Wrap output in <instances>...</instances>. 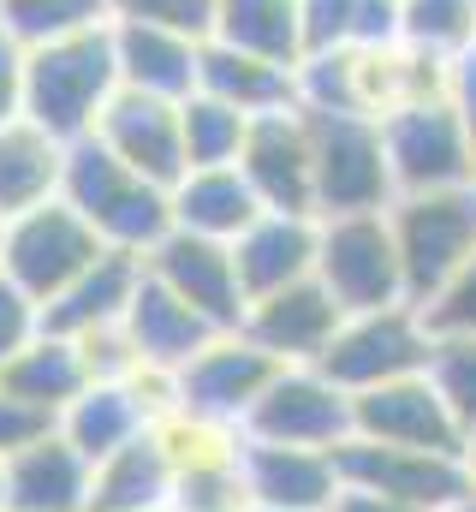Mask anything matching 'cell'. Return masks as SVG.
<instances>
[{
    "mask_svg": "<svg viewBox=\"0 0 476 512\" xmlns=\"http://www.w3.org/2000/svg\"><path fill=\"white\" fill-rule=\"evenodd\" d=\"M471 6H476V0H471Z\"/></svg>",
    "mask_w": 476,
    "mask_h": 512,
    "instance_id": "cell-47",
    "label": "cell"
},
{
    "mask_svg": "<svg viewBox=\"0 0 476 512\" xmlns=\"http://www.w3.org/2000/svg\"><path fill=\"white\" fill-rule=\"evenodd\" d=\"M96 382V370H90V352H84V340H72V334H54V328H36V340L0 370V387H12L18 399H30L36 411H48L54 423H60V411L84 393V387Z\"/></svg>",
    "mask_w": 476,
    "mask_h": 512,
    "instance_id": "cell-26",
    "label": "cell"
},
{
    "mask_svg": "<svg viewBox=\"0 0 476 512\" xmlns=\"http://www.w3.org/2000/svg\"><path fill=\"white\" fill-rule=\"evenodd\" d=\"M36 328H42V310H36V304L6 280V274H0V370H6L30 340H36Z\"/></svg>",
    "mask_w": 476,
    "mask_h": 512,
    "instance_id": "cell-37",
    "label": "cell"
},
{
    "mask_svg": "<svg viewBox=\"0 0 476 512\" xmlns=\"http://www.w3.org/2000/svg\"><path fill=\"white\" fill-rule=\"evenodd\" d=\"M114 96H119L114 24L24 48V120L48 126L54 137H66V143L90 137Z\"/></svg>",
    "mask_w": 476,
    "mask_h": 512,
    "instance_id": "cell-2",
    "label": "cell"
},
{
    "mask_svg": "<svg viewBox=\"0 0 476 512\" xmlns=\"http://www.w3.org/2000/svg\"><path fill=\"white\" fill-rule=\"evenodd\" d=\"M54 429V417L48 411H36L30 399H18L12 387H0V459H12V453H24L30 441H42Z\"/></svg>",
    "mask_w": 476,
    "mask_h": 512,
    "instance_id": "cell-38",
    "label": "cell"
},
{
    "mask_svg": "<svg viewBox=\"0 0 476 512\" xmlns=\"http://www.w3.org/2000/svg\"><path fill=\"white\" fill-rule=\"evenodd\" d=\"M233 262L244 280V298H268L280 286H298L316 274V215L262 209L233 239Z\"/></svg>",
    "mask_w": 476,
    "mask_h": 512,
    "instance_id": "cell-22",
    "label": "cell"
},
{
    "mask_svg": "<svg viewBox=\"0 0 476 512\" xmlns=\"http://www.w3.org/2000/svg\"><path fill=\"white\" fill-rule=\"evenodd\" d=\"M60 197L90 221V233H96L108 251L149 256L167 233H173L167 185H155V179H143L137 167H125L114 149H102L96 137H72V143H66Z\"/></svg>",
    "mask_w": 476,
    "mask_h": 512,
    "instance_id": "cell-1",
    "label": "cell"
},
{
    "mask_svg": "<svg viewBox=\"0 0 476 512\" xmlns=\"http://www.w3.org/2000/svg\"><path fill=\"white\" fill-rule=\"evenodd\" d=\"M316 280L334 292V304L346 316L411 304L405 268H399V245H393V227H387V209H369V215H316Z\"/></svg>",
    "mask_w": 476,
    "mask_h": 512,
    "instance_id": "cell-4",
    "label": "cell"
},
{
    "mask_svg": "<svg viewBox=\"0 0 476 512\" xmlns=\"http://www.w3.org/2000/svg\"><path fill=\"white\" fill-rule=\"evenodd\" d=\"M114 60H119V90L161 96V102H185V96H197L203 42L197 36H179V30H161V24L114 18Z\"/></svg>",
    "mask_w": 476,
    "mask_h": 512,
    "instance_id": "cell-20",
    "label": "cell"
},
{
    "mask_svg": "<svg viewBox=\"0 0 476 512\" xmlns=\"http://www.w3.org/2000/svg\"><path fill=\"white\" fill-rule=\"evenodd\" d=\"M0 512H6V459H0Z\"/></svg>",
    "mask_w": 476,
    "mask_h": 512,
    "instance_id": "cell-44",
    "label": "cell"
},
{
    "mask_svg": "<svg viewBox=\"0 0 476 512\" xmlns=\"http://www.w3.org/2000/svg\"><path fill=\"white\" fill-rule=\"evenodd\" d=\"M238 453H244V441L227 447V453H203V459L173 465V501H167V512H256Z\"/></svg>",
    "mask_w": 476,
    "mask_h": 512,
    "instance_id": "cell-30",
    "label": "cell"
},
{
    "mask_svg": "<svg viewBox=\"0 0 476 512\" xmlns=\"http://www.w3.org/2000/svg\"><path fill=\"white\" fill-rule=\"evenodd\" d=\"M340 483L357 489H375V495H393L405 507L441 512L453 501L471 495V471H465V453H423V447H381V441H346L340 453Z\"/></svg>",
    "mask_w": 476,
    "mask_h": 512,
    "instance_id": "cell-11",
    "label": "cell"
},
{
    "mask_svg": "<svg viewBox=\"0 0 476 512\" xmlns=\"http://www.w3.org/2000/svg\"><path fill=\"white\" fill-rule=\"evenodd\" d=\"M393 6H405V0H393Z\"/></svg>",
    "mask_w": 476,
    "mask_h": 512,
    "instance_id": "cell-46",
    "label": "cell"
},
{
    "mask_svg": "<svg viewBox=\"0 0 476 512\" xmlns=\"http://www.w3.org/2000/svg\"><path fill=\"white\" fill-rule=\"evenodd\" d=\"M209 42H227L274 66H304V12L298 0H221Z\"/></svg>",
    "mask_w": 476,
    "mask_h": 512,
    "instance_id": "cell-28",
    "label": "cell"
},
{
    "mask_svg": "<svg viewBox=\"0 0 476 512\" xmlns=\"http://www.w3.org/2000/svg\"><path fill=\"white\" fill-rule=\"evenodd\" d=\"M328 512H423V507H405V501H393V495H375V489L340 483V495H334V507Z\"/></svg>",
    "mask_w": 476,
    "mask_h": 512,
    "instance_id": "cell-41",
    "label": "cell"
},
{
    "mask_svg": "<svg viewBox=\"0 0 476 512\" xmlns=\"http://www.w3.org/2000/svg\"><path fill=\"white\" fill-rule=\"evenodd\" d=\"M465 471H471V489H476V435L465 441Z\"/></svg>",
    "mask_w": 476,
    "mask_h": 512,
    "instance_id": "cell-42",
    "label": "cell"
},
{
    "mask_svg": "<svg viewBox=\"0 0 476 512\" xmlns=\"http://www.w3.org/2000/svg\"><path fill=\"white\" fill-rule=\"evenodd\" d=\"M244 441L334 453L352 441V393H340L316 364H280V376L262 387V399L244 417Z\"/></svg>",
    "mask_w": 476,
    "mask_h": 512,
    "instance_id": "cell-9",
    "label": "cell"
},
{
    "mask_svg": "<svg viewBox=\"0 0 476 512\" xmlns=\"http://www.w3.org/2000/svg\"><path fill=\"white\" fill-rule=\"evenodd\" d=\"M60 179H66V137H54L24 114L0 126V221L54 203Z\"/></svg>",
    "mask_w": 476,
    "mask_h": 512,
    "instance_id": "cell-24",
    "label": "cell"
},
{
    "mask_svg": "<svg viewBox=\"0 0 476 512\" xmlns=\"http://www.w3.org/2000/svg\"><path fill=\"white\" fill-rule=\"evenodd\" d=\"M352 435L381 447H423V453H465V429L453 423L447 399L429 376L369 387L352 399Z\"/></svg>",
    "mask_w": 476,
    "mask_h": 512,
    "instance_id": "cell-14",
    "label": "cell"
},
{
    "mask_svg": "<svg viewBox=\"0 0 476 512\" xmlns=\"http://www.w3.org/2000/svg\"><path fill=\"white\" fill-rule=\"evenodd\" d=\"M387 227H393V245H399L411 304H429L465 268V256L476 251V185L393 197L387 203Z\"/></svg>",
    "mask_w": 476,
    "mask_h": 512,
    "instance_id": "cell-3",
    "label": "cell"
},
{
    "mask_svg": "<svg viewBox=\"0 0 476 512\" xmlns=\"http://www.w3.org/2000/svg\"><path fill=\"white\" fill-rule=\"evenodd\" d=\"M24 114V42L0 30V126Z\"/></svg>",
    "mask_w": 476,
    "mask_h": 512,
    "instance_id": "cell-39",
    "label": "cell"
},
{
    "mask_svg": "<svg viewBox=\"0 0 476 512\" xmlns=\"http://www.w3.org/2000/svg\"><path fill=\"white\" fill-rule=\"evenodd\" d=\"M197 90L238 108L244 120L298 108V66H274L256 54H238L227 42H203V66H197Z\"/></svg>",
    "mask_w": 476,
    "mask_h": 512,
    "instance_id": "cell-25",
    "label": "cell"
},
{
    "mask_svg": "<svg viewBox=\"0 0 476 512\" xmlns=\"http://www.w3.org/2000/svg\"><path fill=\"white\" fill-rule=\"evenodd\" d=\"M417 310H423L429 334H471L476 340V251L465 256V268H459L429 304H417Z\"/></svg>",
    "mask_w": 476,
    "mask_h": 512,
    "instance_id": "cell-36",
    "label": "cell"
},
{
    "mask_svg": "<svg viewBox=\"0 0 476 512\" xmlns=\"http://www.w3.org/2000/svg\"><path fill=\"white\" fill-rule=\"evenodd\" d=\"M119 334H125V352L137 364V376H167V382L215 340V328L191 304H179L161 280H149V268H143V286H137Z\"/></svg>",
    "mask_w": 476,
    "mask_h": 512,
    "instance_id": "cell-17",
    "label": "cell"
},
{
    "mask_svg": "<svg viewBox=\"0 0 476 512\" xmlns=\"http://www.w3.org/2000/svg\"><path fill=\"white\" fill-rule=\"evenodd\" d=\"M102 149H114L125 167H137L143 179L167 185L185 173V126H179V102H161V96H137V90H119L114 102L102 108V120L90 131Z\"/></svg>",
    "mask_w": 476,
    "mask_h": 512,
    "instance_id": "cell-16",
    "label": "cell"
},
{
    "mask_svg": "<svg viewBox=\"0 0 476 512\" xmlns=\"http://www.w3.org/2000/svg\"><path fill=\"white\" fill-rule=\"evenodd\" d=\"M453 108L465 120V137H471V161H476V48L465 60H453Z\"/></svg>",
    "mask_w": 476,
    "mask_h": 512,
    "instance_id": "cell-40",
    "label": "cell"
},
{
    "mask_svg": "<svg viewBox=\"0 0 476 512\" xmlns=\"http://www.w3.org/2000/svg\"><path fill=\"white\" fill-rule=\"evenodd\" d=\"M143 286V256L131 251H102L48 310H42V328L54 334H72V340H102L125 328V310Z\"/></svg>",
    "mask_w": 476,
    "mask_h": 512,
    "instance_id": "cell-19",
    "label": "cell"
},
{
    "mask_svg": "<svg viewBox=\"0 0 476 512\" xmlns=\"http://www.w3.org/2000/svg\"><path fill=\"white\" fill-rule=\"evenodd\" d=\"M429 322L417 304H387V310H357L340 322L334 346L322 352V376L340 387V393H369V387L405 382V376H423L429 370Z\"/></svg>",
    "mask_w": 476,
    "mask_h": 512,
    "instance_id": "cell-6",
    "label": "cell"
},
{
    "mask_svg": "<svg viewBox=\"0 0 476 512\" xmlns=\"http://www.w3.org/2000/svg\"><path fill=\"white\" fill-rule=\"evenodd\" d=\"M179 126H185V167H238V149L250 131V120L238 108L197 90L179 102Z\"/></svg>",
    "mask_w": 476,
    "mask_h": 512,
    "instance_id": "cell-32",
    "label": "cell"
},
{
    "mask_svg": "<svg viewBox=\"0 0 476 512\" xmlns=\"http://www.w3.org/2000/svg\"><path fill=\"white\" fill-rule=\"evenodd\" d=\"M167 501H173V459L155 429L96 465L90 512H167Z\"/></svg>",
    "mask_w": 476,
    "mask_h": 512,
    "instance_id": "cell-27",
    "label": "cell"
},
{
    "mask_svg": "<svg viewBox=\"0 0 476 512\" xmlns=\"http://www.w3.org/2000/svg\"><path fill=\"white\" fill-rule=\"evenodd\" d=\"M149 280H161L179 304H191L215 334H233L250 310L244 298V280H238V262H233V245L221 239H197V233H167L155 251L143 256Z\"/></svg>",
    "mask_w": 476,
    "mask_h": 512,
    "instance_id": "cell-12",
    "label": "cell"
},
{
    "mask_svg": "<svg viewBox=\"0 0 476 512\" xmlns=\"http://www.w3.org/2000/svg\"><path fill=\"white\" fill-rule=\"evenodd\" d=\"M108 251L96 233H90V221L66 203V197H54V203H42V209H24V215H12L6 221V239H0V274L36 304V310H48L96 256Z\"/></svg>",
    "mask_w": 476,
    "mask_h": 512,
    "instance_id": "cell-5",
    "label": "cell"
},
{
    "mask_svg": "<svg viewBox=\"0 0 476 512\" xmlns=\"http://www.w3.org/2000/svg\"><path fill=\"white\" fill-rule=\"evenodd\" d=\"M435 393L447 399L453 423L465 429V441L476 435V340L471 334H435L429 346V370H423Z\"/></svg>",
    "mask_w": 476,
    "mask_h": 512,
    "instance_id": "cell-34",
    "label": "cell"
},
{
    "mask_svg": "<svg viewBox=\"0 0 476 512\" xmlns=\"http://www.w3.org/2000/svg\"><path fill=\"white\" fill-rule=\"evenodd\" d=\"M441 512H476V489L465 495V501H453V507H441Z\"/></svg>",
    "mask_w": 476,
    "mask_h": 512,
    "instance_id": "cell-43",
    "label": "cell"
},
{
    "mask_svg": "<svg viewBox=\"0 0 476 512\" xmlns=\"http://www.w3.org/2000/svg\"><path fill=\"white\" fill-rule=\"evenodd\" d=\"M90 483L96 465L60 429H48L6 459V512H90Z\"/></svg>",
    "mask_w": 476,
    "mask_h": 512,
    "instance_id": "cell-21",
    "label": "cell"
},
{
    "mask_svg": "<svg viewBox=\"0 0 476 512\" xmlns=\"http://www.w3.org/2000/svg\"><path fill=\"white\" fill-rule=\"evenodd\" d=\"M346 310L334 304V292L310 274L298 286H280L268 298H250L238 334H250L274 364H322V352L334 346Z\"/></svg>",
    "mask_w": 476,
    "mask_h": 512,
    "instance_id": "cell-15",
    "label": "cell"
},
{
    "mask_svg": "<svg viewBox=\"0 0 476 512\" xmlns=\"http://www.w3.org/2000/svg\"><path fill=\"white\" fill-rule=\"evenodd\" d=\"M274 376H280V364H274L250 334H238V328L233 334H215V340L173 376V411L244 435L250 405L262 399V387L274 382Z\"/></svg>",
    "mask_w": 476,
    "mask_h": 512,
    "instance_id": "cell-10",
    "label": "cell"
},
{
    "mask_svg": "<svg viewBox=\"0 0 476 512\" xmlns=\"http://www.w3.org/2000/svg\"><path fill=\"white\" fill-rule=\"evenodd\" d=\"M96 24H114V0H0V30H12L24 48L78 36Z\"/></svg>",
    "mask_w": 476,
    "mask_h": 512,
    "instance_id": "cell-33",
    "label": "cell"
},
{
    "mask_svg": "<svg viewBox=\"0 0 476 512\" xmlns=\"http://www.w3.org/2000/svg\"><path fill=\"white\" fill-rule=\"evenodd\" d=\"M238 173L250 179V191L262 197V209L316 215V155H310V120H304V108H280V114L250 120L244 149H238Z\"/></svg>",
    "mask_w": 476,
    "mask_h": 512,
    "instance_id": "cell-13",
    "label": "cell"
},
{
    "mask_svg": "<svg viewBox=\"0 0 476 512\" xmlns=\"http://www.w3.org/2000/svg\"><path fill=\"white\" fill-rule=\"evenodd\" d=\"M304 12V54H334V48H369L399 36V6L393 0H298Z\"/></svg>",
    "mask_w": 476,
    "mask_h": 512,
    "instance_id": "cell-29",
    "label": "cell"
},
{
    "mask_svg": "<svg viewBox=\"0 0 476 512\" xmlns=\"http://www.w3.org/2000/svg\"><path fill=\"white\" fill-rule=\"evenodd\" d=\"M173 203V227L197 233V239H221L233 245L238 233L262 215V197L250 191V179L238 167H185L167 191Z\"/></svg>",
    "mask_w": 476,
    "mask_h": 512,
    "instance_id": "cell-23",
    "label": "cell"
},
{
    "mask_svg": "<svg viewBox=\"0 0 476 512\" xmlns=\"http://www.w3.org/2000/svg\"><path fill=\"white\" fill-rule=\"evenodd\" d=\"M340 453V447H334ZM328 447H274L244 441V483L256 512H328L340 495V459Z\"/></svg>",
    "mask_w": 476,
    "mask_h": 512,
    "instance_id": "cell-18",
    "label": "cell"
},
{
    "mask_svg": "<svg viewBox=\"0 0 476 512\" xmlns=\"http://www.w3.org/2000/svg\"><path fill=\"white\" fill-rule=\"evenodd\" d=\"M310 120V155H316V215H369L393 203V173L381 149V120L369 114H316Z\"/></svg>",
    "mask_w": 476,
    "mask_h": 512,
    "instance_id": "cell-7",
    "label": "cell"
},
{
    "mask_svg": "<svg viewBox=\"0 0 476 512\" xmlns=\"http://www.w3.org/2000/svg\"><path fill=\"white\" fill-rule=\"evenodd\" d=\"M399 42H411L435 60H465L476 48V6L471 0H405Z\"/></svg>",
    "mask_w": 476,
    "mask_h": 512,
    "instance_id": "cell-31",
    "label": "cell"
},
{
    "mask_svg": "<svg viewBox=\"0 0 476 512\" xmlns=\"http://www.w3.org/2000/svg\"><path fill=\"white\" fill-rule=\"evenodd\" d=\"M0 239H6V221H0Z\"/></svg>",
    "mask_w": 476,
    "mask_h": 512,
    "instance_id": "cell-45",
    "label": "cell"
},
{
    "mask_svg": "<svg viewBox=\"0 0 476 512\" xmlns=\"http://www.w3.org/2000/svg\"><path fill=\"white\" fill-rule=\"evenodd\" d=\"M381 149H387L393 197L476 185L471 137H465V120H459V108H453V90L387 114V120H381Z\"/></svg>",
    "mask_w": 476,
    "mask_h": 512,
    "instance_id": "cell-8",
    "label": "cell"
},
{
    "mask_svg": "<svg viewBox=\"0 0 476 512\" xmlns=\"http://www.w3.org/2000/svg\"><path fill=\"white\" fill-rule=\"evenodd\" d=\"M215 6H221V0H114V18L161 24V30H179V36L209 42V30H215Z\"/></svg>",
    "mask_w": 476,
    "mask_h": 512,
    "instance_id": "cell-35",
    "label": "cell"
}]
</instances>
